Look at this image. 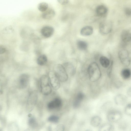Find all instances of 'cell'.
Here are the masks:
<instances>
[{
  "label": "cell",
  "instance_id": "6da1fadb",
  "mask_svg": "<svg viewBox=\"0 0 131 131\" xmlns=\"http://www.w3.org/2000/svg\"><path fill=\"white\" fill-rule=\"evenodd\" d=\"M88 72L90 80L92 82L97 81L101 77V70L95 62H93L90 64L88 69Z\"/></svg>",
  "mask_w": 131,
  "mask_h": 131
},
{
  "label": "cell",
  "instance_id": "7a4b0ae2",
  "mask_svg": "<svg viewBox=\"0 0 131 131\" xmlns=\"http://www.w3.org/2000/svg\"><path fill=\"white\" fill-rule=\"evenodd\" d=\"M40 85L41 92L43 94L48 95L51 93L52 87L48 75L41 76L40 79Z\"/></svg>",
  "mask_w": 131,
  "mask_h": 131
},
{
  "label": "cell",
  "instance_id": "3957f363",
  "mask_svg": "<svg viewBox=\"0 0 131 131\" xmlns=\"http://www.w3.org/2000/svg\"><path fill=\"white\" fill-rule=\"evenodd\" d=\"M59 78L60 82H65L68 80V73L63 65L58 64L54 67V71Z\"/></svg>",
  "mask_w": 131,
  "mask_h": 131
},
{
  "label": "cell",
  "instance_id": "277c9868",
  "mask_svg": "<svg viewBox=\"0 0 131 131\" xmlns=\"http://www.w3.org/2000/svg\"><path fill=\"white\" fill-rule=\"evenodd\" d=\"M122 112L119 110L113 109L110 110L107 112V117L109 122L111 123L117 122L122 117Z\"/></svg>",
  "mask_w": 131,
  "mask_h": 131
},
{
  "label": "cell",
  "instance_id": "5b68a950",
  "mask_svg": "<svg viewBox=\"0 0 131 131\" xmlns=\"http://www.w3.org/2000/svg\"><path fill=\"white\" fill-rule=\"evenodd\" d=\"M38 94L37 92L36 91H32L29 94L26 105L27 112H30L34 108L37 100Z\"/></svg>",
  "mask_w": 131,
  "mask_h": 131
},
{
  "label": "cell",
  "instance_id": "8992f818",
  "mask_svg": "<svg viewBox=\"0 0 131 131\" xmlns=\"http://www.w3.org/2000/svg\"><path fill=\"white\" fill-rule=\"evenodd\" d=\"M118 57L121 63L124 66L128 67L131 62V58L128 50L125 49L120 50L118 52Z\"/></svg>",
  "mask_w": 131,
  "mask_h": 131
},
{
  "label": "cell",
  "instance_id": "52a82bcc",
  "mask_svg": "<svg viewBox=\"0 0 131 131\" xmlns=\"http://www.w3.org/2000/svg\"><path fill=\"white\" fill-rule=\"evenodd\" d=\"M48 75L52 87L55 90L59 89L60 86V81L55 72L54 71H50Z\"/></svg>",
  "mask_w": 131,
  "mask_h": 131
},
{
  "label": "cell",
  "instance_id": "ba28073f",
  "mask_svg": "<svg viewBox=\"0 0 131 131\" xmlns=\"http://www.w3.org/2000/svg\"><path fill=\"white\" fill-rule=\"evenodd\" d=\"M112 28V23L110 20H104L100 23L99 25L100 32L104 35L107 34L111 32Z\"/></svg>",
  "mask_w": 131,
  "mask_h": 131
},
{
  "label": "cell",
  "instance_id": "9c48e42d",
  "mask_svg": "<svg viewBox=\"0 0 131 131\" xmlns=\"http://www.w3.org/2000/svg\"><path fill=\"white\" fill-rule=\"evenodd\" d=\"M62 101L61 99L58 97H56L49 102L47 104V108L50 110L58 109L61 107Z\"/></svg>",
  "mask_w": 131,
  "mask_h": 131
},
{
  "label": "cell",
  "instance_id": "30bf717a",
  "mask_svg": "<svg viewBox=\"0 0 131 131\" xmlns=\"http://www.w3.org/2000/svg\"><path fill=\"white\" fill-rule=\"evenodd\" d=\"M29 80V75L26 73H23L19 76L18 79V85L20 88L24 89L28 86Z\"/></svg>",
  "mask_w": 131,
  "mask_h": 131
},
{
  "label": "cell",
  "instance_id": "8fae6325",
  "mask_svg": "<svg viewBox=\"0 0 131 131\" xmlns=\"http://www.w3.org/2000/svg\"><path fill=\"white\" fill-rule=\"evenodd\" d=\"M127 97L125 95L120 94L116 95L114 98L115 104L118 106H122L126 104L128 101Z\"/></svg>",
  "mask_w": 131,
  "mask_h": 131
},
{
  "label": "cell",
  "instance_id": "7c38bea8",
  "mask_svg": "<svg viewBox=\"0 0 131 131\" xmlns=\"http://www.w3.org/2000/svg\"><path fill=\"white\" fill-rule=\"evenodd\" d=\"M54 31V29L52 27L46 26L41 28L40 32L42 36L45 38H48L53 35Z\"/></svg>",
  "mask_w": 131,
  "mask_h": 131
},
{
  "label": "cell",
  "instance_id": "4fadbf2b",
  "mask_svg": "<svg viewBox=\"0 0 131 131\" xmlns=\"http://www.w3.org/2000/svg\"><path fill=\"white\" fill-rule=\"evenodd\" d=\"M96 14L99 17L104 18L107 16L108 9L105 6L101 5L97 6L95 9Z\"/></svg>",
  "mask_w": 131,
  "mask_h": 131
},
{
  "label": "cell",
  "instance_id": "5bb4252c",
  "mask_svg": "<svg viewBox=\"0 0 131 131\" xmlns=\"http://www.w3.org/2000/svg\"><path fill=\"white\" fill-rule=\"evenodd\" d=\"M121 38L124 43H126L131 41V31L126 29L122 31L121 35Z\"/></svg>",
  "mask_w": 131,
  "mask_h": 131
},
{
  "label": "cell",
  "instance_id": "9a60e30c",
  "mask_svg": "<svg viewBox=\"0 0 131 131\" xmlns=\"http://www.w3.org/2000/svg\"><path fill=\"white\" fill-rule=\"evenodd\" d=\"M55 15L54 10L52 9L49 8L42 13L41 17L44 19L50 20L53 18Z\"/></svg>",
  "mask_w": 131,
  "mask_h": 131
},
{
  "label": "cell",
  "instance_id": "2e32d148",
  "mask_svg": "<svg viewBox=\"0 0 131 131\" xmlns=\"http://www.w3.org/2000/svg\"><path fill=\"white\" fill-rule=\"evenodd\" d=\"M84 97V94L82 92H79L77 94L73 103V107L75 108H78Z\"/></svg>",
  "mask_w": 131,
  "mask_h": 131
},
{
  "label": "cell",
  "instance_id": "e0dca14e",
  "mask_svg": "<svg viewBox=\"0 0 131 131\" xmlns=\"http://www.w3.org/2000/svg\"><path fill=\"white\" fill-rule=\"evenodd\" d=\"M62 65L68 73L72 76L75 74L76 71V68L72 63L70 62H66Z\"/></svg>",
  "mask_w": 131,
  "mask_h": 131
},
{
  "label": "cell",
  "instance_id": "ac0fdd59",
  "mask_svg": "<svg viewBox=\"0 0 131 131\" xmlns=\"http://www.w3.org/2000/svg\"><path fill=\"white\" fill-rule=\"evenodd\" d=\"M114 127L112 123H106L100 126L99 130L100 131H112L114 130Z\"/></svg>",
  "mask_w": 131,
  "mask_h": 131
},
{
  "label": "cell",
  "instance_id": "d6986e66",
  "mask_svg": "<svg viewBox=\"0 0 131 131\" xmlns=\"http://www.w3.org/2000/svg\"><path fill=\"white\" fill-rule=\"evenodd\" d=\"M93 32V28L91 26H86L83 27L81 29L80 34L83 36H88L92 34Z\"/></svg>",
  "mask_w": 131,
  "mask_h": 131
},
{
  "label": "cell",
  "instance_id": "ffe728a7",
  "mask_svg": "<svg viewBox=\"0 0 131 131\" xmlns=\"http://www.w3.org/2000/svg\"><path fill=\"white\" fill-rule=\"evenodd\" d=\"M102 122L101 117L98 116H95L91 118L90 124L93 127H97L100 125Z\"/></svg>",
  "mask_w": 131,
  "mask_h": 131
},
{
  "label": "cell",
  "instance_id": "44dd1931",
  "mask_svg": "<svg viewBox=\"0 0 131 131\" xmlns=\"http://www.w3.org/2000/svg\"><path fill=\"white\" fill-rule=\"evenodd\" d=\"M121 76L125 80H127L131 77V70L128 68L123 69L121 72Z\"/></svg>",
  "mask_w": 131,
  "mask_h": 131
},
{
  "label": "cell",
  "instance_id": "7402d4cb",
  "mask_svg": "<svg viewBox=\"0 0 131 131\" xmlns=\"http://www.w3.org/2000/svg\"><path fill=\"white\" fill-rule=\"evenodd\" d=\"M48 61V58L45 55L42 54L40 55L37 58V62L38 65L43 66L46 64Z\"/></svg>",
  "mask_w": 131,
  "mask_h": 131
},
{
  "label": "cell",
  "instance_id": "603a6c76",
  "mask_svg": "<svg viewBox=\"0 0 131 131\" xmlns=\"http://www.w3.org/2000/svg\"><path fill=\"white\" fill-rule=\"evenodd\" d=\"M99 61L101 65L104 68H108L110 66L111 61L107 57L102 56L99 59Z\"/></svg>",
  "mask_w": 131,
  "mask_h": 131
},
{
  "label": "cell",
  "instance_id": "cb8c5ba5",
  "mask_svg": "<svg viewBox=\"0 0 131 131\" xmlns=\"http://www.w3.org/2000/svg\"><path fill=\"white\" fill-rule=\"evenodd\" d=\"M78 48L80 50H86L88 47L87 43L85 41L79 40L77 43Z\"/></svg>",
  "mask_w": 131,
  "mask_h": 131
},
{
  "label": "cell",
  "instance_id": "d4e9b609",
  "mask_svg": "<svg viewBox=\"0 0 131 131\" xmlns=\"http://www.w3.org/2000/svg\"><path fill=\"white\" fill-rule=\"evenodd\" d=\"M28 123L29 126L33 128H36L37 126L38 123L36 119L31 116L29 117Z\"/></svg>",
  "mask_w": 131,
  "mask_h": 131
},
{
  "label": "cell",
  "instance_id": "484cf974",
  "mask_svg": "<svg viewBox=\"0 0 131 131\" xmlns=\"http://www.w3.org/2000/svg\"><path fill=\"white\" fill-rule=\"evenodd\" d=\"M48 8V3L46 2H42L38 4L37 6L38 10L42 12H44Z\"/></svg>",
  "mask_w": 131,
  "mask_h": 131
},
{
  "label": "cell",
  "instance_id": "4316f807",
  "mask_svg": "<svg viewBox=\"0 0 131 131\" xmlns=\"http://www.w3.org/2000/svg\"><path fill=\"white\" fill-rule=\"evenodd\" d=\"M59 117L56 115H52L48 118L47 120L49 122L57 123L59 121Z\"/></svg>",
  "mask_w": 131,
  "mask_h": 131
},
{
  "label": "cell",
  "instance_id": "83f0119b",
  "mask_svg": "<svg viewBox=\"0 0 131 131\" xmlns=\"http://www.w3.org/2000/svg\"><path fill=\"white\" fill-rule=\"evenodd\" d=\"M124 112L126 114L131 116V103L126 105L124 108Z\"/></svg>",
  "mask_w": 131,
  "mask_h": 131
},
{
  "label": "cell",
  "instance_id": "f1b7e54d",
  "mask_svg": "<svg viewBox=\"0 0 131 131\" xmlns=\"http://www.w3.org/2000/svg\"><path fill=\"white\" fill-rule=\"evenodd\" d=\"M3 31L4 34H10L14 32V29L12 26H8L4 28Z\"/></svg>",
  "mask_w": 131,
  "mask_h": 131
},
{
  "label": "cell",
  "instance_id": "f546056e",
  "mask_svg": "<svg viewBox=\"0 0 131 131\" xmlns=\"http://www.w3.org/2000/svg\"><path fill=\"white\" fill-rule=\"evenodd\" d=\"M125 14L127 16H131V6L125 7L124 10Z\"/></svg>",
  "mask_w": 131,
  "mask_h": 131
},
{
  "label": "cell",
  "instance_id": "4dcf8cb0",
  "mask_svg": "<svg viewBox=\"0 0 131 131\" xmlns=\"http://www.w3.org/2000/svg\"><path fill=\"white\" fill-rule=\"evenodd\" d=\"M113 64V62L112 61H111L110 64L108 68L107 73L108 76L110 77L111 76Z\"/></svg>",
  "mask_w": 131,
  "mask_h": 131
},
{
  "label": "cell",
  "instance_id": "1f68e13d",
  "mask_svg": "<svg viewBox=\"0 0 131 131\" xmlns=\"http://www.w3.org/2000/svg\"><path fill=\"white\" fill-rule=\"evenodd\" d=\"M65 129L64 125L62 124H59L56 127L55 130L57 131H63Z\"/></svg>",
  "mask_w": 131,
  "mask_h": 131
},
{
  "label": "cell",
  "instance_id": "d6a6232c",
  "mask_svg": "<svg viewBox=\"0 0 131 131\" xmlns=\"http://www.w3.org/2000/svg\"><path fill=\"white\" fill-rule=\"evenodd\" d=\"M6 51V47L3 45L0 46V54H2L5 52Z\"/></svg>",
  "mask_w": 131,
  "mask_h": 131
},
{
  "label": "cell",
  "instance_id": "836d02e7",
  "mask_svg": "<svg viewBox=\"0 0 131 131\" xmlns=\"http://www.w3.org/2000/svg\"><path fill=\"white\" fill-rule=\"evenodd\" d=\"M58 2L60 4L64 5L67 4L69 2V0H57Z\"/></svg>",
  "mask_w": 131,
  "mask_h": 131
},
{
  "label": "cell",
  "instance_id": "e575fe53",
  "mask_svg": "<svg viewBox=\"0 0 131 131\" xmlns=\"http://www.w3.org/2000/svg\"><path fill=\"white\" fill-rule=\"evenodd\" d=\"M127 94L129 96L131 97V87L129 88L127 90Z\"/></svg>",
  "mask_w": 131,
  "mask_h": 131
}]
</instances>
